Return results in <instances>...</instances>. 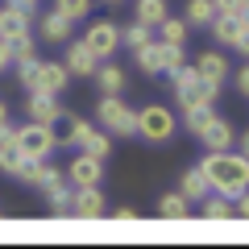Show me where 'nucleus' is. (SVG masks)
Segmentation results:
<instances>
[{
  "mask_svg": "<svg viewBox=\"0 0 249 249\" xmlns=\"http://www.w3.org/2000/svg\"><path fill=\"white\" fill-rule=\"evenodd\" d=\"M199 170H204L208 187L220 191V196H229V199H237L249 187V158L237 150V145H232V150H204Z\"/></svg>",
  "mask_w": 249,
  "mask_h": 249,
  "instance_id": "obj_1",
  "label": "nucleus"
},
{
  "mask_svg": "<svg viewBox=\"0 0 249 249\" xmlns=\"http://www.w3.org/2000/svg\"><path fill=\"white\" fill-rule=\"evenodd\" d=\"M96 124L108 129L112 137H137V108H129L121 96H100Z\"/></svg>",
  "mask_w": 249,
  "mask_h": 249,
  "instance_id": "obj_2",
  "label": "nucleus"
},
{
  "mask_svg": "<svg viewBox=\"0 0 249 249\" xmlns=\"http://www.w3.org/2000/svg\"><path fill=\"white\" fill-rule=\"evenodd\" d=\"M175 133H178V121H175V112H170L166 104H145L142 112H137V137H142V142L166 145Z\"/></svg>",
  "mask_w": 249,
  "mask_h": 249,
  "instance_id": "obj_3",
  "label": "nucleus"
},
{
  "mask_svg": "<svg viewBox=\"0 0 249 249\" xmlns=\"http://www.w3.org/2000/svg\"><path fill=\"white\" fill-rule=\"evenodd\" d=\"M17 150L25 154L29 162H42V158H50V154L58 150V137H54V124H37V121L21 124V129H17Z\"/></svg>",
  "mask_w": 249,
  "mask_h": 249,
  "instance_id": "obj_4",
  "label": "nucleus"
},
{
  "mask_svg": "<svg viewBox=\"0 0 249 249\" xmlns=\"http://www.w3.org/2000/svg\"><path fill=\"white\" fill-rule=\"evenodd\" d=\"M83 42H88V50L104 62V58H112V54L121 50V25L108 21V17H104V21H91L88 34H83Z\"/></svg>",
  "mask_w": 249,
  "mask_h": 249,
  "instance_id": "obj_5",
  "label": "nucleus"
},
{
  "mask_svg": "<svg viewBox=\"0 0 249 249\" xmlns=\"http://www.w3.org/2000/svg\"><path fill=\"white\" fill-rule=\"evenodd\" d=\"M62 178H67L71 187H100V183H104V158L79 150L71 162H67V175H62Z\"/></svg>",
  "mask_w": 249,
  "mask_h": 249,
  "instance_id": "obj_6",
  "label": "nucleus"
},
{
  "mask_svg": "<svg viewBox=\"0 0 249 249\" xmlns=\"http://www.w3.org/2000/svg\"><path fill=\"white\" fill-rule=\"evenodd\" d=\"M108 212V199L100 187H75L71 196V216L75 220H100V216Z\"/></svg>",
  "mask_w": 249,
  "mask_h": 249,
  "instance_id": "obj_7",
  "label": "nucleus"
},
{
  "mask_svg": "<svg viewBox=\"0 0 249 249\" xmlns=\"http://www.w3.org/2000/svg\"><path fill=\"white\" fill-rule=\"evenodd\" d=\"M196 75L204 83H216V88H224L229 83V75H232V67H229V58H224V50H204V54H196Z\"/></svg>",
  "mask_w": 249,
  "mask_h": 249,
  "instance_id": "obj_8",
  "label": "nucleus"
},
{
  "mask_svg": "<svg viewBox=\"0 0 249 249\" xmlns=\"http://www.w3.org/2000/svg\"><path fill=\"white\" fill-rule=\"evenodd\" d=\"M67 88H71V71H67L62 62H54V58H42V62H37V83H34V91L62 96Z\"/></svg>",
  "mask_w": 249,
  "mask_h": 249,
  "instance_id": "obj_9",
  "label": "nucleus"
},
{
  "mask_svg": "<svg viewBox=\"0 0 249 249\" xmlns=\"http://www.w3.org/2000/svg\"><path fill=\"white\" fill-rule=\"evenodd\" d=\"M54 124H62V129H54L58 145H71V150H83V142H88V137L96 133V124H91V121H83V116H75V112H62Z\"/></svg>",
  "mask_w": 249,
  "mask_h": 249,
  "instance_id": "obj_10",
  "label": "nucleus"
},
{
  "mask_svg": "<svg viewBox=\"0 0 249 249\" xmlns=\"http://www.w3.org/2000/svg\"><path fill=\"white\" fill-rule=\"evenodd\" d=\"M216 100H220V88L216 83H204V79H196V83H187V88L175 91L178 112H187V108H212Z\"/></svg>",
  "mask_w": 249,
  "mask_h": 249,
  "instance_id": "obj_11",
  "label": "nucleus"
},
{
  "mask_svg": "<svg viewBox=\"0 0 249 249\" xmlns=\"http://www.w3.org/2000/svg\"><path fill=\"white\" fill-rule=\"evenodd\" d=\"M62 67L71 71V79H88V75H96L100 58L88 50V42H67V54H62Z\"/></svg>",
  "mask_w": 249,
  "mask_h": 249,
  "instance_id": "obj_12",
  "label": "nucleus"
},
{
  "mask_svg": "<svg viewBox=\"0 0 249 249\" xmlns=\"http://www.w3.org/2000/svg\"><path fill=\"white\" fill-rule=\"evenodd\" d=\"M29 25H34V9H25V4H13V0L0 9V37H4V42H13V37L29 34Z\"/></svg>",
  "mask_w": 249,
  "mask_h": 249,
  "instance_id": "obj_13",
  "label": "nucleus"
},
{
  "mask_svg": "<svg viewBox=\"0 0 249 249\" xmlns=\"http://www.w3.org/2000/svg\"><path fill=\"white\" fill-rule=\"evenodd\" d=\"M199 145H204V150H232V145H237V129H232V121L212 116V121L199 129Z\"/></svg>",
  "mask_w": 249,
  "mask_h": 249,
  "instance_id": "obj_14",
  "label": "nucleus"
},
{
  "mask_svg": "<svg viewBox=\"0 0 249 249\" xmlns=\"http://www.w3.org/2000/svg\"><path fill=\"white\" fill-rule=\"evenodd\" d=\"M37 29H42V42H50V46H67V42H71V34H75V21H67L58 9H50V13H42Z\"/></svg>",
  "mask_w": 249,
  "mask_h": 249,
  "instance_id": "obj_15",
  "label": "nucleus"
},
{
  "mask_svg": "<svg viewBox=\"0 0 249 249\" xmlns=\"http://www.w3.org/2000/svg\"><path fill=\"white\" fill-rule=\"evenodd\" d=\"M25 116H29V121H37V124H54V121L62 116V104H58V96L29 91V100H25Z\"/></svg>",
  "mask_w": 249,
  "mask_h": 249,
  "instance_id": "obj_16",
  "label": "nucleus"
},
{
  "mask_svg": "<svg viewBox=\"0 0 249 249\" xmlns=\"http://www.w3.org/2000/svg\"><path fill=\"white\" fill-rule=\"evenodd\" d=\"M133 62L142 75H166V42H145L142 50H133Z\"/></svg>",
  "mask_w": 249,
  "mask_h": 249,
  "instance_id": "obj_17",
  "label": "nucleus"
},
{
  "mask_svg": "<svg viewBox=\"0 0 249 249\" xmlns=\"http://www.w3.org/2000/svg\"><path fill=\"white\" fill-rule=\"evenodd\" d=\"M199 216L212 224H224V220H237V208H232L229 196H220V191H208L204 199H199Z\"/></svg>",
  "mask_w": 249,
  "mask_h": 249,
  "instance_id": "obj_18",
  "label": "nucleus"
},
{
  "mask_svg": "<svg viewBox=\"0 0 249 249\" xmlns=\"http://www.w3.org/2000/svg\"><path fill=\"white\" fill-rule=\"evenodd\" d=\"M54 178H62V175H58V166H54L50 158H42V162H25V170H21V178H17V183H25V187H37V191H46V187H50Z\"/></svg>",
  "mask_w": 249,
  "mask_h": 249,
  "instance_id": "obj_19",
  "label": "nucleus"
},
{
  "mask_svg": "<svg viewBox=\"0 0 249 249\" xmlns=\"http://www.w3.org/2000/svg\"><path fill=\"white\" fill-rule=\"evenodd\" d=\"M91 79L100 83V91H104V96H121V91H124V71L116 67V62H108V58L96 67V75H91Z\"/></svg>",
  "mask_w": 249,
  "mask_h": 249,
  "instance_id": "obj_20",
  "label": "nucleus"
},
{
  "mask_svg": "<svg viewBox=\"0 0 249 249\" xmlns=\"http://www.w3.org/2000/svg\"><path fill=\"white\" fill-rule=\"evenodd\" d=\"M71 196H75V187L67 183V178H54V183L46 187V204H50L54 216H71Z\"/></svg>",
  "mask_w": 249,
  "mask_h": 249,
  "instance_id": "obj_21",
  "label": "nucleus"
},
{
  "mask_svg": "<svg viewBox=\"0 0 249 249\" xmlns=\"http://www.w3.org/2000/svg\"><path fill=\"white\" fill-rule=\"evenodd\" d=\"M158 216L162 220H187V216H191V199H187L183 191H166V196L158 199Z\"/></svg>",
  "mask_w": 249,
  "mask_h": 249,
  "instance_id": "obj_22",
  "label": "nucleus"
},
{
  "mask_svg": "<svg viewBox=\"0 0 249 249\" xmlns=\"http://www.w3.org/2000/svg\"><path fill=\"white\" fill-rule=\"evenodd\" d=\"M178 191H183V196L191 199V204H199V199H204L208 191H212V187H208L204 170H199V166H191V170H183V175H178Z\"/></svg>",
  "mask_w": 249,
  "mask_h": 249,
  "instance_id": "obj_23",
  "label": "nucleus"
},
{
  "mask_svg": "<svg viewBox=\"0 0 249 249\" xmlns=\"http://www.w3.org/2000/svg\"><path fill=\"white\" fill-rule=\"evenodd\" d=\"M166 0H133V21H142V25H162L166 21Z\"/></svg>",
  "mask_w": 249,
  "mask_h": 249,
  "instance_id": "obj_24",
  "label": "nucleus"
},
{
  "mask_svg": "<svg viewBox=\"0 0 249 249\" xmlns=\"http://www.w3.org/2000/svg\"><path fill=\"white\" fill-rule=\"evenodd\" d=\"M154 34H158V42L183 46V42H187V34H191V25H187L183 17H170V13H166V21H162V25H154Z\"/></svg>",
  "mask_w": 249,
  "mask_h": 249,
  "instance_id": "obj_25",
  "label": "nucleus"
},
{
  "mask_svg": "<svg viewBox=\"0 0 249 249\" xmlns=\"http://www.w3.org/2000/svg\"><path fill=\"white\" fill-rule=\"evenodd\" d=\"M212 17H216V4H212V0H187V25H191V29H208V25H212Z\"/></svg>",
  "mask_w": 249,
  "mask_h": 249,
  "instance_id": "obj_26",
  "label": "nucleus"
},
{
  "mask_svg": "<svg viewBox=\"0 0 249 249\" xmlns=\"http://www.w3.org/2000/svg\"><path fill=\"white\" fill-rule=\"evenodd\" d=\"M208 29H212L216 46H232V42H237V34H241V17H220V13H216Z\"/></svg>",
  "mask_w": 249,
  "mask_h": 249,
  "instance_id": "obj_27",
  "label": "nucleus"
},
{
  "mask_svg": "<svg viewBox=\"0 0 249 249\" xmlns=\"http://www.w3.org/2000/svg\"><path fill=\"white\" fill-rule=\"evenodd\" d=\"M145 42H154V29L142 25V21H133V25H121V46H129V50H142Z\"/></svg>",
  "mask_w": 249,
  "mask_h": 249,
  "instance_id": "obj_28",
  "label": "nucleus"
},
{
  "mask_svg": "<svg viewBox=\"0 0 249 249\" xmlns=\"http://www.w3.org/2000/svg\"><path fill=\"white\" fill-rule=\"evenodd\" d=\"M25 162H29V158L17 150V145H4V150H0V175H9V178H21Z\"/></svg>",
  "mask_w": 249,
  "mask_h": 249,
  "instance_id": "obj_29",
  "label": "nucleus"
},
{
  "mask_svg": "<svg viewBox=\"0 0 249 249\" xmlns=\"http://www.w3.org/2000/svg\"><path fill=\"white\" fill-rule=\"evenodd\" d=\"M54 9H58L67 21H75V25H79V21L91 17V0H54Z\"/></svg>",
  "mask_w": 249,
  "mask_h": 249,
  "instance_id": "obj_30",
  "label": "nucleus"
},
{
  "mask_svg": "<svg viewBox=\"0 0 249 249\" xmlns=\"http://www.w3.org/2000/svg\"><path fill=\"white\" fill-rule=\"evenodd\" d=\"M83 150L96 154V158H112V133H108V129H96V133L83 142Z\"/></svg>",
  "mask_w": 249,
  "mask_h": 249,
  "instance_id": "obj_31",
  "label": "nucleus"
},
{
  "mask_svg": "<svg viewBox=\"0 0 249 249\" xmlns=\"http://www.w3.org/2000/svg\"><path fill=\"white\" fill-rule=\"evenodd\" d=\"M212 116H216L212 108H187V112H183V129H187L191 137H199V129H204Z\"/></svg>",
  "mask_w": 249,
  "mask_h": 249,
  "instance_id": "obj_32",
  "label": "nucleus"
},
{
  "mask_svg": "<svg viewBox=\"0 0 249 249\" xmlns=\"http://www.w3.org/2000/svg\"><path fill=\"white\" fill-rule=\"evenodd\" d=\"M9 54H13V62H21V58H37L34 34H21V37H13V42H9Z\"/></svg>",
  "mask_w": 249,
  "mask_h": 249,
  "instance_id": "obj_33",
  "label": "nucleus"
},
{
  "mask_svg": "<svg viewBox=\"0 0 249 249\" xmlns=\"http://www.w3.org/2000/svg\"><path fill=\"white\" fill-rule=\"evenodd\" d=\"M37 62H42V58H21L17 62V83L25 91H34V83H37Z\"/></svg>",
  "mask_w": 249,
  "mask_h": 249,
  "instance_id": "obj_34",
  "label": "nucleus"
},
{
  "mask_svg": "<svg viewBox=\"0 0 249 249\" xmlns=\"http://www.w3.org/2000/svg\"><path fill=\"white\" fill-rule=\"evenodd\" d=\"M212 4H216V13H220V17H241L249 0H212Z\"/></svg>",
  "mask_w": 249,
  "mask_h": 249,
  "instance_id": "obj_35",
  "label": "nucleus"
},
{
  "mask_svg": "<svg viewBox=\"0 0 249 249\" xmlns=\"http://www.w3.org/2000/svg\"><path fill=\"white\" fill-rule=\"evenodd\" d=\"M229 79H232V88H237V91H241V96H245V100H249V62H241V67H237V71H232V75H229Z\"/></svg>",
  "mask_w": 249,
  "mask_h": 249,
  "instance_id": "obj_36",
  "label": "nucleus"
},
{
  "mask_svg": "<svg viewBox=\"0 0 249 249\" xmlns=\"http://www.w3.org/2000/svg\"><path fill=\"white\" fill-rule=\"evenodd\" d=\"M232 50L241 54V58H249V29L241 25V34H237V42H232Z\"/></svg>",
  "mask_w": 249,
  "mask_h": 249,
  "instance_id": "obj_37",
  "label": "nucleus"
},
{
  "mask_svg": "<svg viewBox=\"0 0 249 249\" xmlns=\"http://www.w3.org/2000/svg\"><path fill=\"white\" fill-rule=\"evenodd\" d=\"M232 208H237V216H241V220H249V187L241 191L237 199H232Z\"/></svg>",
  "mask_w": 249,
  "mask_h": 249,
  "instance_id": "obj_38",
  "label": "nucleus"
},
{
  "mask_svg": "<svg viewBox=\"0 0 249 249\" xmlns=\"http://www.w3.org/2000/svg\"><path fill=\"white\" fill-rule=\"evenodd\" d=\"M4 145H17V129H13L9 121L0 124V150H4Z\"/></svg>",
  "mask_w": 249,
  "mask_h": 249,
  "instance_id": "obj_39",
  "label": "nucleus"
},
{
  "mask_svg": "<svg viewBox=\"0 0 249 249\" xmlns=\"http://www.w3.org/2000/svg\"><path fill=\"white\" fill-rule=\"evenodd\" d=\"M9 62H13V54H9V42H4V37H0V75L9 71Z\"/></svg>",
  "mask_w": 249,
  "mask_h": 249,
  "instance_id": "obj_40",
  "label": "nucleus"
},
{
  "mask_svg": "<svg viewBox=\"0 0 249 249\" xmlns=\"http://www.w3.org/2000/svg\"><path fill=\"white\" fill-rule=\"evenodd\" d=\"M116 220H137V208H129V204H121V208H116Z\"/></svg>",
  "mask_w": 249,
  "mask_h": 249,
  "instance_id": "obj_41",
  "label": "nucleus"
},
{
  "mask_svg": "<svg viewBox=\"0 0 249 249\" xmlns=\"http://www.w3.org/2000/svg\"><path fill=\"white\" fill-rule=\"evenodd\" d=\"M237 150H241V154H245V158H249V129H245V133L237 137Z\"/></svg>",
  "mask_w": 249,
  "mask_h": 249,
  "instance_id": "obj_42",
  "label": "nucleus"
},
{
  "mask_svg": "<svg viewBox=\"0 0 249 249\" xmlns=\"http://www.w3.org/2000/svg\"><path fill=\"white\" fill-rule=\"evenodd\" d=\"M9 121V104H4V100H0V124Z\"/></svg>",
  "mask_w": 249,
  "mask_h": 249,
  "instance_id": "obj_43",
  "label": "nucleus"
},
{
  "mask_svg": "<svg viewBox=\"0 0 249 249\" xmlns=\"http://www.w3.org/2000/svg\"><path fill=\"white\" fill-rule=\"evenodd\" d=\"M13 4H25V9H37V4H42V0H13Z\"/></svg>",
  "mask_w": 249,
  "mask_h": 249,
  "instance_id": "obj_44",
  "label": "nucleus"
},
{
  "mask_svg": "<svg viewBox=\"0 0 249 249\" xmlns=\"http://www.w3.org/2000/svg\"><path fill=\"white\" fill-rule=\"evenodd\" d=\"M241 25H245V29H249V4H245V13H241Z\"/></svg>",
  "mask_w": 249,
  "mask_h": 249,
  "instance_id": "obj_45",
  "label": "nucleus"
},
{
  "mask_svg": "<svg viewBox=\"0 0 249 249\" xmlns=\"http://www.w3.org/2000/svg\"><path fill=\"white\" fill-rule=\"evenodd\" d=\"M104 4H121V0H104Z\"/></svg>",
  "mask_w": 249,
  "mask_h": 249,
  "instance_id": "obj_46",
  "label": "nucleus"
}]
</instances>
